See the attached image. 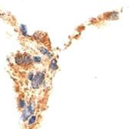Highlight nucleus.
<instances>
[{
  "label": "nucleus",
  "instance_id": "f257e3e1",
  "mask_svg": "<svg viewBox=\"0 0 129 129\" xmlns=\"http://www.w3.org/2000/svg\"><path fill=\"white\" fill-rule=\"evenodd\" d=\"M45 80V75L43 72H38L37 74H35L33 80H31L32 84V87L33 89H37L43 83V81Z\"/></svg>",
  "mask_w": 129,
  "mask_h": 129
},
{
  "label": "nucleus",
  "instance_id": "f03ea898",
  "mask_svg": "<svg viewBox=\"0 0 129 129\" xmlns=\"http://www.w3.org/2000/svg\"><path fill=\"white\" fill-rule=\"evenodd\" d=\"M22 57H23V64L24 65H30L32 64L33 63V60H32V57L28 53H25L24 55H22Z\"/></svg>",
  "mask_w": 129,
  "mask_h": 129
},
{
  "label": "nucleus",
  "instance_id": "7ed1b4c3",
  "mask_svg": "<svg viewBox=\"0 0 129 129\" xmlns=\"http://www.w3.org/2000/svg\"><path fill=\"white\" fill-rule=\"evenodd\" d=\"M30 115H31V114L29 112V111L26 109V108H25L24 109H23V111H22V118L23 121H27V119L29 118Z\"/></svg>",
  "mask_w": 129,
  "mask_h": 129
},
{
  "label": "nucleus",
  "instance_id": "20e7f679",
  "mask_svg": "<svg viewBox=\"0 0 129 129\" xmlns=\"http://www.w3.org/2000/svg\"><path fill=\"white\" fill-rule=\"evenodd\" d=\"M15 61L16 63V64H18L19 66L23 65V57L22 54H18L15 57Z\"/></svg>",
  "mask_w": 129,
  "mask_h": 129
},
{
  "label": "nucleus",
  "instance_id": "39448f33",
  "mask_svg": "<svg viewBox=\"0 0 129 129\" xmlns=\"http://www.w3.org/2000/svg\"><path fill=\"white\" fill-rule=\"evenodd\" d=\"M40 50L41 53H42V54H43L44 56H47L48 57H51V56H52V55H51L50 52L47 49H46V48L43 47V46H41L40 49Z\"/></svg>",
  "mask_w": 129,
  "mask_h": 129
},
{
  "label": "nucleus",
  "instance_id": "423d86ee",
  "mask_svg": "<svg viewBox=\"0 0 129 129\" xmlns=\"http://www.w3.org/2000/svg\"><path fill=\"white\" fill-rule=\"evenodd\" d=\"M33 63H40L42 62V58L40 56H33L32 58Z\"/></svg>",
  "mask_w": 129,
  "mask_h": 129
},
{
  "label": "nucleus",
  "instance_id": "0eeeda50",
  "mask_svg": "<svg viewBox=\"0 0 129 129\" xmlns=\"http://www.w3.org/2000/svg\"><path fill=\"white\" fill-rule=\"evenodd\" d=\"M26 107V102L24 101V100L20 99L19 101V108L20 109H24Z\"/></svg>",
  "mask_w": 129,
  "mask_h": 129
},
{
  "label": "nucleus",
  "instance_id": "6e6552de",
  "mask_svg": "<svg viewBox=\"0 0 129 129\" xmlns=\"http://www.w3.org/2000/svg\"><path fill=\"white\" fill-rule=\"evenodd\" d=\"M57 64H56V60H53L51 61V63H50V69L52 70H55L57 69Z\"/></svg>",
  "mask_w": 129,
  "mask_h": 129
},
{
  "label": "nucleus",
  "instance_id": "1a4fd4ad",
  "mask_svg": "<svg viewBox=\"0 0 129 129\" xmlns=\"http://www.w3.org/2000/svg\"><path fill=\"white\" fill-rule=\"evenodd\" d=\"M36 118H37V117L35 116V115L31 116V117H30V118H29V120L28 124H29V126H30V125H33V124H34V122L36 121Z\"/></svg>",
  "mask_w": 129,
  "mask_h": 129
},
{
  "label": "nucleus",
  "instance_id": "9d476101",
  "mask_svg": "<svg viewBox=\"0 0 129 129\" xmlns=\"http://www.w3.org/2000/svg\"><path fill=\"white\" fill-rule=\"evenodd\" d=\"M34 73H33V72H30L29 74V75H28V79L31 81L32 80H33V77H34Z\"/></svg>",
  "mask_w": 129,
  "mask_h": 129
}]
</instances>
